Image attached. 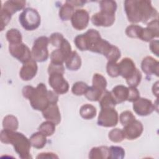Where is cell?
<instances>
[{"mask_svg":"<svg viewBox=\"0 0 159 159\" xmlns=\"http://www.w3.org/2000/svg\"><path fill=\"white\" fill-rule=\"evenodd\" d=\"M25 4L26 2L25 1L10 0L6 1L2 5H1V9L6 11L12 16V14L24 9Z\"/></svg>","mask_w":159,"mask_h":159,"instance_id":"ac0fdd59","label":"cell"},{"mask_svg":"<svg viewBox=\"0 0 159 159\" xmlns=\"http://www.w3.org/2000/svg\"><path fill=\"white\" fill-rule=\"evenodd\" d=\"M103 40L98 30L90 29L85 33L76 36L74 43L81 51L88 50L98 53Z\"/></svg>","mask_w":159,"mask_h":159,"instance_id":"3957f363","label":"cell"},{"mask_svg":"<svg viewBox=\"0 0 159 159\" xmlns=\"http://www.w3.org/2000/svg\"><path fill=\"white\" fill-rule=\"evenodd\" d=\"M48 38L46 36H40L37 38L34 42L32 48V58L35 61L43 62L48 58Z\"/></svg>","mask_w":159,"mask_h":159,"instance_id":"8992f818","label":"cell"},{"mask_svg":"<svg viewBox=\"0 0 159 159\" xmlns=\"http://www.w3.org/2000/svg\"><path fill=\"white\" fill-rule=\"evenodd\" d=\"M118 65L119 75L125 80L132 76L137 70L133 60L127 57L123 58L120 62L118 63Z\"/></svg>","mask_w":159,"mask_h":159,"instance_id":"9a60e30c","label":"cell"},{"mask_svg":"<svg viewBox=\"0 0 159 159\" xmlns=\"http://www.w3.org/2000/svg\"><path fill=\"white\" fill-rule=\"evenodd\" d=\"M102 91L94 86H89L88 89L84 94L85 97L88 99V100L91 101H99L101 98L103 93Z\"/></svg>","mask_w":159,"mask_h":159,"instance_id":"f546056e","label":"cell"},{"mask_svg":"<svg viewBox=\"0 0 159 159\" xmlns=\"http://www.w3.org/2000/svg\"><path fill=\"white\" fill-rule=\"evenodd\" d=\"M37 158H58V157L54 153L52 152H43L39 153Z\"/></svg>","mask_w":159,"mask_h":159,"instance_id":"7dc6e473","label":"cell"},{"mask_svg":"<svg viewBox=\"0 0 159 159\" xmlns=\"http://www.w3.org/2000/svg\"><path fill=\"white\" fill-rule=\"evenodd\" d=\"M106 71L108 75L112 78H116L119 76V65L116 62L108 61L106 65Z\"/></svg>","mask_w":159,"mask_h":159,"instance_id":"f35d334b","label":"cell"},{"mask_svg":"<svg viewBox=\"0 0 159 159\" xmlns=\"http://www.w3.org/2000/svg\"><path fill=\"white\" fill-rule=\"evenodd\" d=\"M93 86L102 91H105L106 90L107 81L106 78L101 74L95 73L93 76Z\"/></svg>","mask_w":159,"mask_h":159,"instance_id":"4dcf8cb0","label":"cell"},{"mask_svg":"<svg viewBox=\"0 0 159 159\" xmlns=\"http://www.w3.org/2000/svg\"><path fill=\"white\" fill-rule=\"evenodd\" d=\"M71 21L74 29L82 30L86 29L88 25L89 21V13L85 9H78L74 12Z\"/></svg>","mask_w":159,"mask_h":159,"instance_id":"30bf717a","label":"cell"},{"mask_svg":"<svg viewBox=\"0 0 159 159\" xmlns=\"http://www.w3.org/2000/svg\"><path fill=\"white\" fill-rule=\"evenodd\" d=\"M119 121V115L114 108L101 109L98 118V124L104 127L116 126Z\"/></svg>","mask_w":159,"mask_h":159,"instance_id":"52a82bcc","label":"cell"},{"mask_svg":"<svg viewBox=\"0 0 159 159\" xmlns=\"http://www.w3.org/2000/svg\"><path fill=\"white\" fill-rule=\"evenodd\" d=\"M12 15L1 9V30H3L11 19Z\"/></svg>","mask_w":159,"mask_h":159,"instance_id":"7bdbcfd3","label":"cell"},{"mask_svg":"<svg viewBox=\"0 0 159 159\" xmlns=\"http://www.w3.org/2000/svg\"><path fill=\"white\" fill-rule=\"evenodd\" d=\"M0 140L6 144H11L19 157L22 159L32 158L30 153V142L23 134L3 129L1 132Z\"/></svg>","mask_w":159,"mask_h":159,"instance_id":"7a4b0ae2","label":"cell"},{"mask_svg":"<svg viewBox=\"0 0 159 159\" xmlns=\"http://www.w3.org/2000/svg\"><path fill=\"white\" fill-rule=\"evenodd\" d=\"M65 62L66 67L71 71H76L81 66V57L76 51H72Z\"/></svg>","mask_w":159,"mask_h":159,"instance_id":"ffe728a7","label":"cell"},{"mask_svg":"<svg viewBox=\"0 0 159 159\" xmlns=\"http://www.w3.org/2000/svg\"><path fill=\"white\" fill-rule=\"evenodd\" d=\"M66 57L60 48L53 50L50 54L51 62L53 63L63 64L65 61Z\"/></svg>","mask_w":159,"mask_h":159,"instance_id":"836d02e7","label":"cell"},{"mask_svg":"<svg viewBox=\"0 0 159 159\" xmlns=\"http://www.w3.org/2000/svg\"><path fill=\"white\" fill-rule=\"evenodd\" d=\"M125 157V150L121 147L111 146L109 147V158L122 159Z\"/></svg>","mask_w":159,"mask_h":159,"instance_id":"d590c367","label":"cell"},{"mask_svg":"<svg viewBox=\"0 0 159 159\" xmlns=\"http://www.w3.org/2000/svg\"><path fill=\"white\" fill-rule=\"evenodd\" d=\"M96 107L89 104H85L83 105L80 109V114L82 118L86 120L93 119L96 115Z\"/></svg>","mask_w":159,"mask_h":159,"instance_id":"cb8c5ba5","label":"cell"},{"mask_svg":"<svg viewBox=\"0 0 159 159\" xmlns=\"http://www.w3.org/2000/svg\"><path fill=\"white\" fill-rule=\"evenodd\" d=\"M91 22L98 27H110L115 22V14L100 11L93 14L91 17Z\"/></svg>","mask_w":159,"mask_h":159,"instance_id":"4fadbf2b","label":"cell"},{"mask_svg":"<svg viewBox=\"0 0 159 159\" xmlns=\"http://www.w3.org/2000/svg\"><path fill=\"white\" fill-rule=\"evenodd\" d=\"M99 104L101 109H111L115 108L117 104L111 93L106 90L99 99Z\"/></svg>","mask_w":159,"mask_h":159,"instance_id":"7402d4cb","label":"cell"},{"mask_svg":"<svg viewBox=\"0 0 159 159\" xmlns=\"http://www.w3.org/2000/svg\"><path fill=\"white\" fill-rule=\"evenodd\" d=\"M19 20L25 30L32 31L37 29L39 27L41 18L36 9L32 7H27L20 14Z\"/></svg>","mask_w":159,"mask_h":159,"instance_id":"5b68a950","label":"cell"},{"mask_svg":"<svg viewBox=\"0 0 159 159\" xmlns=\"http://www.w3.org/2000/svg\"><path fill=\"white\" fill-rule=\"evenodd\" d=\"M35 88L32 86H25L22 88V95L23 96L26 98V99H29V97L30 96V95L32 94L33 91H34Z\"/></svg>","mask_w":159,"mask_h":159,"instance_id":"bcb514c9","label":"cell"},{"mask_svg":"<svg viewBox=\"0 0 159 159\" xmlns=\"http://www.w3.org/2000/svg\"><path fill=\"white\" fill-rule=\"evenodd\" d=\"M89 158L91 159L109 158V148L106 146L93 147L89 153Z\"/></svg>","mask_w":159,"mask_h":159,"instance_id":"44dd1931","label":"cell"},{"mask_svg":"<svg viewBox=\"0 0 159 159\" xmlns=\"http://www.w3.org/2000/svg\"><path fill=\"white\" fill-rule=\"evenodd\" d=\"M74 12V7L66 1L60 8L59 17L63 21L69 20L71 19Z\"/></svg>","mask_w":159,"mask_h":159,"instance_id":"d4e9b609","label":"cell"},{"mask_svg":"<svg viewBox=\"0 0 159 159\" xmlns=\"http://www.w3.org/2000/svg\"><path fill=\"white\" fill-rule=\"evenodd\" d=\"M46 137H47L45 135H43L39 131L34 133L29 139L31 146L37 149H40L43 148L47 143Z\"/></svg>","mask_w":159,"mask_h":159,"instance_id":"603a6c76","label":"cell"},{"mask_svg":"<svg viewBox=\"0 0 159 159\" xmlns=\"http://www.w3.org/2000/svg\"><path fill=\"white\" fill-rule=\"evenodd\" d=\"M32 58L23 63L19 71V76L24 81H29L34 78L38 70L37 64Z\"/></svg>","mask_w":159,"mask_h":159,"instance_id":"5bb4252c","label":"cell"},{"mask_svg":"<svg viewBox=\"0 0 159 159\" xmlns=\"http://www.w3.org/2000/svg\"><path fill=\"white\" fill-rule=\"evenodd\" d=\"M89 88V86L83 81H77L75 83L71 88V92L76 96L84 95Z\"/></svg>","mask_w":159,"mask_h":159,"instance_id":"d6a6232c","label":"cell"},{"mask_svg":"<svg viewBox=\"0 0 159 159\" xmlns=\"http://www.w3.org/2000/svg\"><path fill=\"white\" fill-rule=\"evenodd\" d=\"M124 9L129 21L132 23H147L158 17V12L150 1L127 0L124 1Z\"/></svg>","mask_w":159,"mask_h":159,"instance_id":"6da1fadb","label":"cell"},{"mask_svg":"<svg viewBox=\"0 0 159 159\" xmlns=\"http://www.w3.org/2000/svg\"><path fill=\"white\" fill-rule=\"evenodd\" d=\"M133 109L135 112L140 116H147L152 114L155 109L152 102L144 98H139L133 102Z\"/></svg>","mask_w":159,"mask_h":159,"instance_id":"8fae6325","label":"cell"},{"mask_svg":"<svg viewBox=\"0 0 159 159\" xmlns=\"http://www.w3.org/2000/svg\"><path fill=\"white\" fill-rule=\"evenodd\" d=\"M141 68L144 73L147 75H155L158 76L159 63L150 56L145 57L141 63Z\"/></svg>","mask_w":159,"mask_h":159,"instance_id":"2e32d148","label":"cell"},{"mask_svg":"<svg viewBox=\"0 0 159 159\" xmlns=\"http://www.w3.org/2000/svg\"><path fill=\"white\" fill-rule=\"evenodd\" d=\"M142 80V74L137 69L135 73L130 78L126 80V82L129 86L137 87L140 83Z\"/></svg>","mask_w":159,"mask_h":159,"instance_id":"60d3db41","label":"cell"},{"mask_svg":"<svg viewBox=\"0 0 159 159\" xmlns=\"http://www.w3.org/2000/svg\"><path fill=\"white\" fill-rule=\"evenodd\" d=\"M66 2H68L71 5H72L74 7H81L86 3V1H66Z\"/></svg>","mask_w":159,"mask_h":159,"instance_id":"c3c4849f","label":"cell"},{"mask_svg":"<svg viewBox=\"0 0 159 159\" xmlns=\"http://www.w3.org/2000/svg\"><path fill=\"white\" fill-rule=\"evenodd\" d=\"M2 127L4 129L16 131L19 127L17 118L13 115L5 116L2 120Z\"/></svg>","mask_w":159,"mask_h":159,"instance_id":"484cf974","label":"cell"},{"mask_svg":"<svg viewBox=\"0 0 159 159\" xmlns=\"http://www.w3.org/2000/svg\"><path fill=\"white\" fill-rule=\"evenodd\" d=\"M143 27L136 25L132 24L129 25L125 29V34L127 37L130 38H138L139 39Z\"/></svg>","mask_w":159,"mask_h":159,"instance_id":"e575fe53","label":"cell"},{"mask_svg":"<svg viewBox=\"0 0 159 159\" xmlns=\"http://www.w3.org/2000/svg\"><path fill=\"white\" fill-rule=\"evenodd\" d=\"M42 112L45 119L53 122L55 125L61 122V114L57 104H50Z\"/></svg>","mask_w":159,"mask_h":159,"instance_id":"e0dca14e","label":"cell"},{"mask_svg":"<svg viewBox=\"0 0 159 159\" xmlns=\"http://www.w3.org/2000/svg\"><path fill=\"white\" fill-rule=\"evenodd\" d=\"M38 130L46 137H50L55 131V124L50 120L45 121L40 125Z\"/></svg>","mask_w":159,"mask_h":159,"instance_id":"83f0119b","label":"cell"},{"mask_svg":"<svg viewBox=\"0 0 159 159\" xmlns=\"http://www.w3.org/2000/svg\"><path fill=\"white\" fill-rule=\"evenodd\" d=\"M9 51L13 57L22 63L32 59L31 51L29 47L22 42L16 44H9Z\"/></svg>","mask_w":159,"mask_h":159,"instance_id":"9c48e42d","label":"cell"},{"mask_svg":"<svg viewBox=\"0 0 159 159\" xmlns=\"http://www.w3.org/2000/svg\"><path fill=\"white\" fill-rule=\"evenodd\" d=\"M53 72H58L64 74L65 73V68L63 64H58L53 63L50 62L49 66L48 67V74Z\"/></svg>","mask_w":159,"mask_h":159,"instance_id":"ee69618b","label":"cell"},{"mask_svg":"<svg viewBox=\"0 0 159 159\" xmlns=\"http://www.w3.org/2000/svg\"><path fill=\"white\" fill-rule=\"evenodd\" d=\"M135 119V116L130 111H125L120 114L119 120L120 124L125 126Z\"/></svg>","mask_w":159,"mask_h":159,"instance_id":"74e56055","label":"cell"},{"mask_svg":"<svg viewBox=\"0 0 159 159\" xmlns=\"http://www.w3.org/2000/svg\"><path fill=\"white\" fill-rule=\"evenodd\" d=\"M108 137L111 141L114 143L121 142L125 138L123 129L119 128L112 129L109 132Z\"/></svg>","mask_w":159,"mask_h":159,"instance_id":"1f68e13d","label":"cell"},{"mask_svg":"<svg viewBox=\"0 0 159 159\" xmlns=\"http://www.w3.org/2000/svg\"><path fill=\"white\" fill-rule=\"evenodd\" d=\"M63 39L64 37L63 35L59 32H54L48 38L49 43H51L53 46L58 48L60 47Z\"/></svg>","mask_w":159,"mask_h":159,"instance_id":"ab89813d","label":"cell"},{"mask_svg":"<svg viewBox=\"0 0 159 159\" xmlns=\"http://www.w3.org/2000/svg\"><path fill=\"white\" fill-rule=\"evenodd\" d=\"M28 99L34 109L42 112L45 110L50 104L46 86L42 83H39Z\"/></svg>","mask_w":159,"mask_h":159,"instance_id":"277c9868","label":"cell"},{"mask_svg":"<svg viewBox=\"0 0 159 159\" xmlns=\"http://www.w3.org/2000/svg\"><path fill=\"white\" fill-rule=\"evenodd\" d=\"M99 6L101 11L115 14L117 10V3L114 1L104 0L99 1Z\"/></svg>","mask_w":159,"mask_h":159,"instance_id":"f1b7e54d","label":"cell"},{"mask_svg":"<svg viewBox=\"0 0 159 159\" xmlns=\"http://www.w3.org/2000/svg\"><path fill=\"white\" fill-rule=\"evenodd\" d=\"M116 104L122 103L127 99L128 97V88L119 84L114 86L111 92Z\"/></svg>","mask_w":159,"mask_h":159,"instance_id":"d6986e66","label":"cell"},{"mask_svg":"<svg viewBox=\"0 0 159 159\" xmlns=\"http://www.w3.org/2000/svg\"><path fill=\"white\" fill-rule=\"evenodd\" d=\"M48 83L53 91L58 94H63L68 91L69 84L64 78L63 73L58 72L50 73Z\"/></svg>","mask_w":159,"mask_h":159,"instance_id":"ba28073f","label":"cell"},{"mask_svg":"<svg viewBox=\"0 0 159 159\" xmlns=\"http://www.w3.org/2000/svg\"><path fill=\"white\" fill-rule=\"evenodd\" d=\"M6 39L9 44H16L22 42L20 32L17 29H11L6 32Z\"/></svg>","mask_w":159,"mask_h":159,"instance_id":"4316f807","label":"cell"},{"mask_svg":"<svg viewBox=\"0 0 159 159\" xmlns=\"http://www.w3.org/2000/svg\"><path fill=\"white\" fill-rule=\"evenodd\" d=\"M120 56L121 53L119 48L112 45L111 49L105 57L107 59L108 61L117 62V61L120 58Z\"/></svg>","mask_w":159,"mask_h":159,"instance_id":"8d00e7d4","label":"cell"},{"mask_svg":"<svg viewBox=\"0 0 159 159\" xmlns=\"http://www.w3.org/2000/svg\"><path fill=\"white\" fill-rule=\"evenodd\" d=\"M159 42L158 40H152L150 43V49L152 52L156 56H158L159 50Z\"/></svg>","mask_w":159,"mask_h":159,"instance_id":"f6af8a7d","label":"cell"},{"mask_svg":"<svg viewBox=\"0 0 159 159\" xmlns=\"http://www.w3.org/2000/svg\"><path fill=\"white\" fill-rule=\"evenodd\" d=\"M140 98V93L136 87L129 86L128 88V97L127 101L134 102Z\"/></svg>","mask_w":159,"mask_h":159,"instance_id":"b9f144b4","label":"cell"},{"mask_svg":"<svg viewBox=\"0 0 159 159\" xmlns=\"http://www.w3.org/2000/svg\"><path fill=\"white\" fill-rule=\"evenodd\" d=\"M152 91L153 95H155L157 98L158 96V82L157 81L155 84H153L152 87Z\"/></svg>","mask_w":159,"mask_h":159,"instance_id":"681fc988","label":"cell"},{"mask_svg":"<svg viewBox=\"0 0 159 159\" xmlns=\"http://www.w3.org/2000/svg\"><path fill=\"white\" fill-rule=\"evenodd\" d=\"M123 130L125 138L132 140L139 138L142 135L143 127L140 121L135 119L130 123L124 126Z\"/></svg>","mask_w":159,"mask_h":159,"instance_id":"7c38bea8","label":"cell"}]
</instances>
